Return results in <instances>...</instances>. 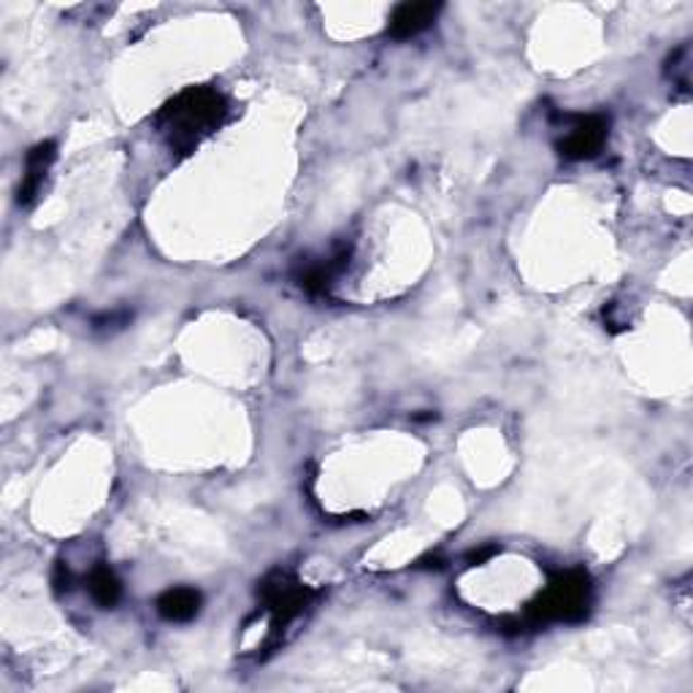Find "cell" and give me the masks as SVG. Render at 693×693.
Returning a JSON list of instances; mask_svg holds the SVG:
<instances>
[{
	"label": "cell",
	"mask_w": 693,
	"mask_h": 693,
	"mask_svg": "<svg viewBox=\"0 0 693 693\" xmlns=\"http://www.w3.org/2000/svg\"><path fill=\"white\" fill-rule=\"evenodd\" d=\"M228 117V101L215 87H188L158 114V128L166 144L179 155H190Z\"/></svg>",
	"instance_id": "cell-1"
},
{
	"label": "cell",
	"mask_w": 693,
	"mask_h": 693,
	"mask_svg": "<svg viewBox=\"0 0 693 693\" xmlns=\"http://www.w3.org/2000/svg\"><path fill=\"white\" fill-rule=\"evenodd\" d=\"M593 602L591 577L582 569L556 571L545 591L525 610V626H547V623H580L586 621Z\"/></svg>",
	"instance_id": "cell-2"
},
{
	"label": "cell",
	"mask_w": 693,
	"mask_h": 693,
	"mask_svg": "<svg viewBox=\"0 0 693 693\" xmlns=\"http://www.w3.org/2000/svg\"><path fill=\"white\" fill-rule=\"evenodd\" d=\"M260 606L263 612H269L271 626H269V639H265V648H274L282 643V634L287 632V626L298 621L315 599L320 597V591H315L311 586L298 580L291 571H271L269 577H263L258 588Z\"/></svg>",
	"instance_id": "cell-3"
},
{
	"label": "cell",
	"mask_w": 693,
	"mask_h": 693,
	"mask_svg": "<svg viewBox=\"0 0 693 693\" xmlns=\"http://www.w3.org/2000/svg\"><path fill=\"white\" fill-rule=\"evenodd\" d=\"M606 136H610V120L602 114L577 117L558 141V152L569 160H591L602 152Z\"/></svg>",
	"instance_id": "cell-4"
},
{
	"label": "cell",
	"mask_w": 693,
	"mask_h": 693,
	"mask_svg": "<svg viewBox=\"0 0 693 693\" xmlns=\"http://www.w3.org/2000/svg\"><path fill=\"white\" fill-rule=\"evenodd\" d=\"M57 158V144L55 141H42L27 152L25 158V169H22V182H20V193H16V201L22 206H31L33 201L38 198L44 188L46 171L52 169Z\"/></svg>",
	"instance_id": "cell-5"
},
{
	"label": "cell",
	"mask_w": 693,
	"mask_h": 693,
	"mask_svg": "<svg viewBox=\"0 0 693 693\" xmlns=\"http://www.w3.org/2000/svg\"><path fill=\"white\" fill-rule=\"evenodd\" d=\"M439 11H442V3H401L390 14L388 33L393 38H398V42L420 36V33L429 31L433 22H436Z\"/></svg>",
	"instance_id": "cell-6"
},
{
	"label": "cell",
	"mask_w": 693,
	"mask_h": 693,
	"mask_svg": "<svg viewBox=\"0 0 693 693\" xmlns=\"http://www.w3.org/2000/svg\"><path fill=\"white\" fill-rule=\"evenodd\" d=\"M201 604H204V597H201L195 588H169L166 593H160L158 599V615L169 623H190L193 617H198Z\"/></svg>",
	"instance_id": "cell-7"
},
{
	"label": "cell",
	"mask_w": 693,
	"mask_h": 693,
	"mask_svg": "<svg viewBox=\"0 0 693 693\" xmlns=\"http://www.w3.org/2000/svg\"><path fill=\"white\" fill-rule=\"evenodd\" d=\"M87 591H90L92 602L101 606V610H114L120 604V599H123V582L114 575V569L101 564L87 577Z\"/></svg>",
	"instance_id": "cell-8"
},
{
	"label": "cell",
	"mask_w": 693,
	"mask_h": 693,
	"mask_svg": "<svg viewBox=\"0 0 693 693\" xmlns=\"http://www.w3.org/2000/svg\"><path fill=\"white\" fill-rule=\"evenodd\" d=\"M346 263H350V250H342V252H337L333 258H328L326 263H311L309 269H306L304 274L298 276V282H302L304 291L315 293V296L317 293H326L328 287L333 285V280L342 274Z\"/></svg>",
	"instance_id": "cell-9"
}]
</instances>
